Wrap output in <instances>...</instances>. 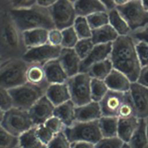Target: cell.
Masks as SVG:
<instances>
[{
	"mask_svg": "<svg viewBox=\"0 0 148 148\" xmlns=\"http://www.w3.org/2000/svg\"><path fill=\"white\" fill-rule=\"evenodd\" d=\"M10 9L9 0H0V57L4 61L22 58L28 50L23 32L13 20Z\"/></svg>",
	"mask_w": 148,
	"mask_h": 148,
	"instance_id": "1",
	"label": "cell"
},
{
	"mask_svg": "<svg viewBox=\"0 0 148 148\" xmlns=\"http://www.w3.org/2000/svg\"><path fill=\"white\" fill-rule=\"evenodd\" d=\"M109 58L114 69L125 75L131 82L137 81L142 66L136 44L131 36H119L112 43Z\"/></svg>",
	"mask_w": 148,
	"mask_h": 148,
	"instance_id": "2",
	"label": "cell"
},
{
	"mask_svg": "<svg viewBox=\"0 0 148 148\" xmlns=\"http://www.w3.org/2000/svg\"><path fill=\"white\" fill-rule=\"evenodd\" d=\"M10 12L22 32L38 28L48 31L56 28L49 8H43L36 4L25 10H16L10 9Z\"/></svg>",
	"mask_w": 148,
	"mask_h": 148,
	"instance_id": "3",
	"label": "cell"
},
{
	"mask_svg": "<svg viewBox=\"0 0 148 148\" xmlns=\"http://www.w3.org/2000/svg\"><path fill=\"white\" fill-rule=\"evenodd\" d=\"M29 65L22 58L4 61L0 66V87L9 90L25 83Z\"/></svg>",
	"mask_w": 148,
	"mask_h": 148,
	"instance_id": "4",
	"label": "cell"
},
{
	"mask_svg": "<svg viewBox=\"0 0 148 148\" xmlns=\"http://www.w3.org/2000/svg\"><path fill=\"white\" fill-rule=\"evenodd\" d=\"M64 132L71 143L84 142L95 145L102 138L98 120L75 121L71 126L65 127Z\"/></svg>",
	"mask_w": 148,
	"mask_h": 148,
	"instance_id": "5",
	"label": "cell"
},
{
	"mask_svg": "<svg viewBox=\"0 0 148 148\" xmlns=\"http://www.w3.org/2000/svg\"><path fill=\"white\" fill-rule=\"evenodd\" d=\"M46 89L28 82L9 90L12 99L13 107L28 110L42 97Z\"/></svg>",
	"mask_w": 148,
	"mask_h": 148,
	"instance_id": "6",
	"label": "cell"
},
{
	"mask_svg": "<svg viewBox=\"0 0 148 148\" xmlns=\"http://www.w3.org/2000/svg\"><path fill=\"white\" fill-rule=\"evenodd\" d=\"M91 81V77L87 73L84 72H80L68 77L66 83L69 89L71 100L76 107L92 101Z\"/></svg>",
	"mask_w": 148,
	"mask_h": 148,
	"instance_id": "7",
	"label": "cell"
},
{
	"mask_svg": "<svg viewBox=\"0 0 148 148\" xmlns=\"http://www.w3.org/2000/svg\"><path fill=\"white\" fill-rule=\"evenodd\" d=\"M116 9L131 31L145 28L148 24V12L145 9L142 1H127L124 4L117 6Z\"/></svg>",
	"mask_w": 148,
	"mask_h": 148,
	"instance_id": "8",
	"label": "cell"
},
{
	"mask_svg": "<svg viewBox=\"0 0 148 148\" xmlns=\"http://www.w3.org/2000/svg\"><path fill=\"white\" fill-rule=\"evenodd\" d=\"M1 125L17 137L34 127L28 111L14 107L6 112Z\"/></svg>",
	"mask_w": 148,
	"mask_h": 148,
	"instance_id": "9",
	"label": "cell"
},
{
	"mask_svg": "<svg viewBox=\"0 0 148 148\" xmlns=\"http://www.w3.org/2000/svg\"><path fill=\"white\" fill-rule=\"evenodd\" d=\"M49 9L56 28L62 31L73 26L77 17L73 1H56Z\"/></svg>",
	"mask_w": 148,
	"mask_h": 148,
	"instance_id": "10",
	"label": "cell"
},
{
	"mask_svg": "<svg viewBox=\"0 0 148 148\" xmlns=\"http://www.w3.org/2000/svg\"><path fill=\"white\" fill-rule=\"evenodd\" d=\"M62 47L54 46L49 43L28 49L22 58L29 64H38L44 65L53 60L57 59Z\"/></svg>",
	"mask_w": 148,
	"mask_h": 148,
	"instance_id": "11",
	"label": "cell"
},
{
	"mask_svg": "<svg viewBox=\"0 0 148 148\" xmlns=\"http://www.w3.org/2000/svg\"><path fill=\"white\" fill-rule=\"evenodd\" d=\"M129 94L134 108L135 113L139 119L148 117V88L138 82H132Z\"/></svg>",
	"mask_w": 148,
	"mask_h": 148,
	"instance_id": "12",
	"label": "cell"
},
{
	"mask_svg": "<svg viewBox=\"0 0 148 148\" xmlns=\"http://www.w3.org/2000/svg\"><path fill=\"white\" fill-rule=\"evenodd\" d=\"M55 106L45 95L28 111L34 126L43 124L53 116Z\"/></svg>",
	"mask_w": 148,
	"mask_h": 148,
	"instance_id": "13",
	"label": "cell"
},
{
	"mask_svg": "<svg viewBox=\"0 0 148 148\" xmlns=\"http://www.w3.org/2000/svg\"><path fill=\"white\" fill-rule=\"evenodd\" d=\"M128 94V92H120L109 90L99 102L102 116L117 117L119 111L126 99Z\"/></svg>",
	"mask_w": 148,
	"mask_h": 148,
	"instance_id": "14",
	"label": "cell"
},
{
	"mask_svg": "<svg viewBox=\"0 0 148 148\" xmlns=\"http://www.w3.org/2000/svg\"><path fill=\"white\" fill-rule=\"evenodd\" d=\"M112 48V43L95 45L87 57L82 60L80 72L87 73L92 65L109 58Z\"/></svg>",
	"mask_w": 148,
	"mask_h": 148,
	"instance_id": "15",
	"label": "cell"
},
{
	"mask_svg": "<svg viewBox=\"0 0 148 148\" xmlns=\"http://www.w3.org/2000/svg\"><path fill=\"white\" fill-rule=\"evenodd\" d=\"M58 60L68 77L80 73L82 60L74 49L62 48Z\"/></svg>",
	"mask_w": 148,
	"mask_h": 148,
	"instance_id": "16",
	"label": "cell"
},
{
	"mask_svg": "<svg viewBox=\"0 0 148 148\" xmlns=\"http://www.w3.org/2000/svg\"><path fill=\"white\" fill-rule=\"evenodd\" d=\"M102 112L99 102L91 101L85 105L75 108V121L88 122L98 120Z\"/></svg>",
	"mask_w": 148,
	"mask_h": 148,
	"instance_id": "17",
	"label": "cell"
},
{
	"mask_svg": "<svg viewBox=\"0 0 148 148\" xmlns=\"http://www.w3.org/2000/svg\"><path fill=\"white\" fill-rule=\"evenodd\" d=\"M104 81L109 90L120 92H129L132 83L125 75L114 68Z\"/></svg>",
	"mask_w": 148,
	"mask_h": 148,
	"instance_id": "18",
	"label": "cell"
},
{
	"mask_svg": "<svg viewBox=\"0 0 148 148\" xmlns=\"http://www.w3.org/2000/svg\"><path fill=\"white\" fill-rule=\"evenodd\" d=\"M43 68L46 79L49 85L66 82L68 76L58 58L46 63L43 65Z\"/></svg>",
	"mask_w": 148,
	"mask_h": 148,
	"instance_id": "19",
	"label": "cell"
},
{
	"mask_svg": "<svg viewBox=\"0 0 148 148\" xmlns=\"http://www.w3.org/2000/svg\"><path fill=\"white\" fill-rule=\"evenodd\" d=\"M45 95L55 106L71 100L69 89L66 83L50 84L46 90Z\"/></svg>",
	"mask_w": 148,
	"mask_h": 148,
	"instance_id": "20",
	"label": "cell"
},
{
	"mask_svg": "<svg viewBox=\"0 0 148 148\" xmlns=\"http://www.w3.org/2000/svg\"><path fill=\"white\" fill-rule=\"evenodd\" d=\"M73 5L77 17H87L97 12H106L101 1H73Z\"/></svg>",
	"mask_w": 148,
	"mask_h": 148,
	"instance_id": "21",
	"label": "cell"
},
{
	"mask_svg": "<svg viewBox=\"0 0 148 148\" xmlns=\"http://www.w3.org/2000/svg\"><path fill=\"white\" fill-rule=\"evenodd\" d=\"M139 123L136 116L125 119L119 118L117 136L125 143H128L135 132Z\"/></svg>",
	"mask_w": 148,
	"mask_h": 148,
	"instance_id": "22",
	"label": "cell"
},
{
	"mask_svg": "<svg viewBox=\"0 0 148 148\" xmlns=\"http://www.w3.org/2000/svg\"><path fill=\"white\" fill-rule=\"evenodd\" d=\"M48 30L38 28L23 32V39L27 48L31 49L47 43Z\"/></svg>",
	"mask_w": 148,
	"mask_h": 148,
	"instance_id": "23",
	"label": "cell"
},
{
	"mask_svg": "<svg viewBox=\"0 0 148 148\" xmlns=\"http://www.w3.org/2000/svg\"><path fill=\"white\" fill-rule=\"evenodd\" d=\"M116 31L109 25L92 30L91 39L94 45L113 43L119 37Z\"/></svg>",
	"mask_w": 148,
	"mask_h": 148,
	"instance_id": "24",
	"label": "cell"
},
{
	"mask_svg": "<svg viewBox=\"0 0 148 148\" xmlns=\"http://www.w3.org/2000/svg\"><path fill=\"white\" fill-rule=\"evenodd\" d=\"M75 105L69 100L58 106H55L53 116L60 119L65 127L71 126L75 121Z\"/></svg>",
	"mask_w": 148,
	"mask_h": 148,
	"instance_id": "25",
	"label": "cell"
},
{
	"mask_svg": "<svg viewBox=\"0 0 148 148\" xmlns=\"http://www.w3.org/2000/svg\"><path fill=\"white\" fill-rule=\"evenodd\" d=\"M27 82L47 89L49 84L47 83L43 65L38 64H29L26 72Z\"/></svg>",
	"mask_w": 148,
	"mask_h": 148,
	"instance_id": "26",
	"label": "cell"
},
{
	"mask_svg": "<svg viewBox=\"0 0 148 148\" xmlns=\"http://www.w3.org/2000/svg\"><path fill=\"white\" fill-rule=\"evenodd\" d=\"M127 144L130 148H148L145 119H139V123L135 132Z\"/></svg>",
	"mask_w": 148,
	"mask_h": 148,
	"instance_id": "27",
	"label": "cell"
},
{
	"mask_svg": "<svg viewBox=\"0 0 148 148\" xmlns=\"http://www.w3.org/2000/svg\"><path fill=\"white\" fill-rule=\"evenodd\" d=\"M118 122L117 117L102 116L98 120V123L102 138L117 136Z\"/></svg>",
	"mask_w": 148,
	"mask_h": 148,
	"instance_id": "28",
	"label": "cell"
},
{
	"mask_svg": "<svg viewBox=\"0 0 148 148\" xmlns=\"http://www.w3.org/2000/svg\"><path fill=\"white\" fill-rule=\"evenodd\" d=\"M113 69L112 63L109 58L92 65L87 73L91 79L105 80Z\"/></svg>",
	"mask_w": 148,
	"mask_h": 148,
	"instance_id": "29",
	"label": "cell"
},
{
	"mask_svg": "<svg viewBox=\"0 0 148 148\" xmlns=\"http://www.w3.org/2000/svg\"><path fill=\"white\" fill-rule=\"evenodd\" d=\"M108 13L109 24L116 31L119 36L128 35L131 29L117 10L116 9Z\"/></svg>",
	"mask_w": 148,
	"mask_h": 148,
	"instance_id": "30",
	"label": "cell"
},
{
	"mask_svg": "<svg viewBox=\"0 0 148 148\" xmlns=\"http://www.w3.org/2000/svg\"><path fill=\"white\" fill-rule=\"evenodd\" d=\"M18 138V147L20 148H42L44 146L36 134L35 126L25 131Z\"/></svg>",
	"mask_w": 148,
	"mask_h": 148,
	"instance_id": "31",
	"label": "cell"
},
{
	"mask_svg": "<svg viewBox=\"0 0 148 148\" xmlns=\"http://www.w3.org/2000/svg\"><path fill=\"white\" fill-rule=\"evenodd\" d=\"M109 90L104 80L91 79V98L92 101L99 102Z\"/></svg>",
	"mask_w": 148,
	"mask_h": 148,
	"instance_id": "32",
	"label": "cell"
},
{
	"mask_svg": "<svg viewBox=\"0 0 148 148\" xmlns=\"http://www.w3.org/2000/svg\"><path fill=\"white\" fill-rule=\"evenodd\" d=\"M72 27L79 39L91 38L92 29L86 17L77 16Z\"/></svg>",
	"mask_w": 148,
	"mask_h": 148,
	"instance_id": "33",
	"label": "cell"
},
{
	"mask_svg": "<svg viewBox=\"0 0 148 148\" xmlns=\"http://www.w3.org/2000/svg\"><path fill=\"white\" fill-rule=\"evenodd\" d=\"M92 30L109 24V16L107 12H99L86 17Z\"/></svg>",
	"mask_w": 148,
	"mask_h": 148,
	"instance_id": "34",
	"label": "cell"
},
{
	"mask_svg": "<svg viewBox=\"0 0 148 148\" xmlns=\"http://www.w3.org/2000/svg\"><path fill=\"white\" fill-rule=\"evenodd\" d=\"M18 146V138L0 125V148H16Z\"/></svg>",
	"mask_w": 148,
	"mask_h": 148,
	"instance_id": "35",
	"label": "cell"
},
{
	"mask_svg": "<svg viewBox=\"0 0 148 148\" xmlns=\"http://www.w3.org/2000/svg\"><path fill=\"white\" fill-rule=\"evenodd\" d=\"M62 41L61 47L65 49H73L79 40L73 27L62 30Z\"/></svg>",
	"mask_w": 148,
	"mask_h": 148,
	"instance_id": "36",
	"label": "cell"
},
{
	"mask_svg": "<svg viewBox=\"0 0 148 148\" xmlns=\"http://www.w3.org/2000/svg\"><path fill=\"white\" fill-rule=\"evenodd\" d=\"M91 38L79 39L73 48L80 58L83 60L90 54L94 47Z\"/></svg>",
	"mask_w": 148,
	"mask_h": 148,
	"instance_id": "37",
	"label": "cell"
},
{
	"mask_svg": "<svg viewBox=\"0 0 148 148\" xmlns=\"http://www.w3.org/2000/svg\"><path fill=\"white\" fill-rule=\"evenodd\" d=\"M46 146L47 148H71V142L63 131L56 134Z\"/></svg>",
	"mask_w": 148,
	"mask_h": 148,
	"instance_id": "38",
	"label": "cell"
},
{
	"mask_svg": "<svg viewBox=\"0 0 148 148\" xmlns=\"http://www.w3.org/2000/svg\"><path fill=\"white\" fill-rule=\"evenodd\" d=\"M124 144L118 136L102 138L94 145V148H122Z\"/></svg>",
	"mask_w": 148,
	"mask_h": 148,
	"instance_id": "39",
	"label": "cell"
},
{
	"mask_svg": "<svg viewBox=\"0 0 148 148\" xmlns=\"http://www.w3.org/2000/svg\"><path fill=\"white\" fill-rule=\"evenodd\" d=\"M132 116H136L135 113L134 108L128 92L127 97L125 100L124 102L121 105L119 113L118 118L120 119H125L131 117Z\"/></svg>",
	"mask_w": 148,
	"mask_h": 148,
	"instance_id": "40",
	"label": "cell"
},
{
	"mask_svg": "<svg viewBox=\"0 0 148 148\" xmlns=\"http://www.w3.org/2000/svg\"><path fill=\"white\" fill-rule=\"evenodd\" d=\"M35 128L36 134L38 139L44 146H46L55 135L44 124L35 126Z\"/></svg>",
	"mask_w": 148,
	"mask_h": 148,
	"instance_id": "41",
	"label": "cell"
},
{
	"mask_svg": "<svg viewBox=\"0 0 148 148\" xmlns=\"http://www.w3.org/2000/svg\"><path fill=\"white\" fill-rule=\"evenodd\" d=\"M54 135L63 132L65 126L62 121L55 116H53L43 124Z\"/></svg>",
	"mask_w": 148,
	"mask_h": 148,
	"instance_id": "42",
	"label": "cell"
},
{
	"mask_svg": "<svg viewBox=\"0 0 148 148\" xmlns=\"http://www.w3.org/2000/svg\"><path fill=\"white\" fill-rule=\"evenodd\" d=\"M10 8L21 10L29 9L36 4V0H9Z\"/></svg>",
	"mask_w": 148,
	"mask_h": 148,
	"instance_id": "43",
	"label": "cell"
},
{
	"mask_svg": "<svg viewBox=\"0 0 148 148\" xmlns=\"http://www.w3.org/2000/svg\"><path fill=\"white\" fill-rule=\"evenodd\" d=\"M136 48L142 68L148 66V45L138 42L136 44Z\"/></svg>",
	"mask_w": 148,
	"mask_h": 148,
	"instance_id": "44",
	"label": "cell"
},
{
	"mask_svg": "<svg viewBox=\"0 0 148 148\" xmlns=\"http://www.w3.org/2000/svg\"><path fill=\"white\" fill-rule=\"evenodd\" d=\"M12 107V99L9 90L0 87V108L6 112Z\"/></svg>",
	"mask_w": 148,
	"mask_h": 148,
	"instance_id": "45",
	"label": "cell"
},
{
	"mask_svg": "<svg viewBox=\"0 0 148 148\" xmlns=\"http://www.w3.org/2000/svg\"><path fill=\"white\" fill-rule=\"evenodd\" d=\"M62 41V31L53 28L48 31L47 43L54 46H61Z\"/></svg>",
	"mask_w": 148,
	"mask_h": 148,
	"instance_id": "46",
	"label": "cell"
},
{
	"mask_svg": "<svg viewBox=\"0 0 148 148\" xmlns=\"http://www.w3.org/2000/svg\"><path fill=\"white\" fill-rule=\"evenodd\" d=\"M134 36L138 40V42H142L148 45V26L136 32Z\"/></svg>",
	"mask_w": 148,
	"mask_h": 148,
	"instance_id": "47",
	"label": "cell"
},
{
	"mask_svg": "<svg viewBox=\"0 0 148 148\" xmlns=\"http://www.w3.org/2000/svg\"><path fill=\"white\" fill-rule=\"evenodd\" d=\"M136 82L148 88V66L142 68Z\"/></svg>",
	"mask_w": 148,
	"mask_h": 148,
	"instance_id": "48",
	"label": "cell"
},
{
	"mask_svg": "<svg viewBox=\"0 0 148 148\" xmlns=\"http://www.w3.org/2000/svg\"><path fill=\"white\" fill-rule=\"evenodd\" d=\"M71 148H94V145L84 142H76L71 143Z\"/></svg>",
	"mask_w": 148,
	"mask_h": 148,
	"instance_id": "49",
	"label": "cell"
},
{
	"mask_svg": "<svg viewBox=\"0 0 148 148\" xmlns=\"http://www.w3.org/2000/svg\"><path fill=\"white\" fill-rule=\"evenodd\" d=\"M107 12L114 10L117 8L115 1H101Z\"/></svg>",
	"mask_w": 148,
	"mask_h": 148,
	"instance_id": "50",
	"label": "cell"
},
{
	"mask_svg": "<svg viewBox=\"0 0 148 148\" xmlns=\"http://www.w3.org/2000/svg\"><path fill=\"white\" fill-rule=\"evenodd\" d=\"M56 1L53 0H37L36 4L43 8H50L54 4Z\"/></svg>",
	"mask_w": 148,
	"mask_h": 148,
	"instance_id": "51",
	"label": "cell"
},
{
	"mask_svg": "<svg viewBox=\"0 0 148 148\" xmlns=\"http://www.w3.org/2000/svg\"><path fill=\"white\" fill-rule=\"evenodd\" d=\"M6 112L5 110H3V109H2L1 108H0V125H1L4 117H5V115Z\"/></svg>",
	"mask_w": 148,
	"mask_h": 148,
	"instance_id": "52",
	"label": "cell"
},
{
	"mask_svg": "<svg viewBox=\"0 0 148 148\" xmlns=\"http://www.w3.org/2000/svg\"><path fill=\"white\" fill-rule=\"evenodd\" d=\"M145 9L148 12V1H142Z\"/></svg>",
	"mask_w": 148,
	"mask_h": 148,
	"instance_id": "53",
	"label": "cell"
},
{
	"mask_svg": "<svg viewBox=\"0 0 148 148\" xmlns=\"http://www.w3.org/2000/svg\"><path fill=\"white\" fill-rule=\"evenodd\" d=\"M146 121V133H147V136L148 138V117L145 119Z\"/></svg>",
	"mask_w": 148,
	"mask_h": 148,
	"instance_id": "54",
	"label": "cell"
},
{
	"mask_svg": "<svg viewBox=\"0 0 148 148\" xmlns=\"http://www.w3.org/2000/svg\"><path fill=\"white\" fill-rule=\"evenodd\" d=\"M122 148H130V147L128 146V145L127 143H125L124 145V146L122 147Z\"/></svg>",
	"mask_w": 148,
	"mask_h": 148,
	"instance_id": "55",
	"label": "cell"
},
{
	"mask_svg": "<svg viewBox=\"0 0 148 148\" xmlns=\"http://www.w3.org/2000/svg\"><path fill=\"white\" fill-rule=\"evenodd\" d=\"M4 61V60H3L1 58V57H0V66L1 65V64H2V62Z\"/></svg>",
	"mask_w": 148,
	"mask_h": 148,
	"instance_id": "56",
	"label": "cell"
},
{
	"mask_svg": "<svg viewBox=\"0 0 148 148\" xmlns=\"http://www.w3.org/2000/svg\"><path fill=\"white\" fill-rule=\"evenodd\" d=\"M42 148H47V147H46V146H43Z\"/></svg>",
	"mask_w": 148,
	"mask_h": 148,
	"instance_id": "57",
	"label": "cell"
},
{
	"mask_svg": "<svg viewBox=\"0 0 148 148\" xmlns=\"http://www.w3.org/2000/svg\"><path fill=\"white\" fill-rule=\"evenodd\" d=\"M16 148H20V147H18H18H16Z\"/></svg>",
	"mask_w": 148,
	"mask_h": 148,
	"instance_id": "58",
	"label": "cell"
}]
</instances>
